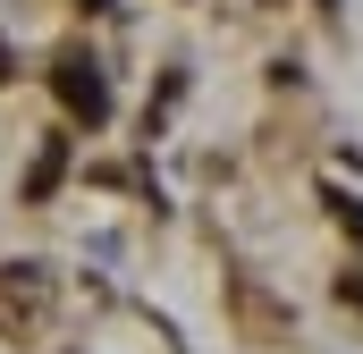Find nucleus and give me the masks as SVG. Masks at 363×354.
I'll use <instances>...</instances> for the list:
<instances>
[{"mask_svg":"<svg viewBox=\"0 0 363 354\" xmlns=\"http://www.w3.org/2000/svg\"><path fill=\"white\" fill-rule=\"evenodd\" d=\"M51 93H60V110H68L77 127H101V118H110V76L93 68L85 51H60V59H51Z\"/></svg>","mask_w":363,"mask_h":354,"instance_id":"1","label":"nucleus"},{"mask_svg":"<svg viewBox=\"0 0 363 354\" xmlns=\"http://www.w3.org/2000/svg\"><path fill=\"white\" fill-rule=\"evenodd\" d=\"M330 8H338V0H330Z\"/></svg>","mask_w":363,"mask_h":354,"instance_id":"7","label":"nucleus"},{"mask_svg":"<svg viewBox=\"0 0 363 354\" xmlns=\"http://www.w3.org/2000/svg\"><path fill=\"white\" fill-rule=\"evenodd\" d=\"M0 76H9V42H0Z\"/></svg>","mask_w":363,"mask_h":354,"instance_id":"5","label":"nucleus"},{"mask_svg":"<svg viewBox=\"0 0 363 354\" xmlns=\"http://www.w3.org/2000/svg\"><path fill=\"white\" fill-rule=\"evenodd\" d=\"M338 295H347V304H363V270H347V278H338Z\"/></svg>","mask_w":363,"mask_h":354,"instance_id":"3","label":"nucleus"},{"mask_svg":"<svg viewBox=\"0 0 363 354\" xmlns=\"http://www.w3.org/2000/svg\"><path fill=\"white\" fill-rule=\"evenodd\" d=\"M60 169H68V144H60V135H51V144H43V161H34V177H26V194H34V202H43V194H51V185H60Z\"/></svg>","mask_w":363,"mask_h":354,"instance_id":"2","label":"nucleus"},{"mask_svg":"<svg viewBox=\"0 0 363 354\" xmlns=\"http://www.w3.org/2000/svg\"><path fill=\"white\" fill-rule=\"evenodd\" d=\"M338 219H347V228H355V236H363V202H338Z\"/></svg>","mask_w":363,"mask_h":354,"instance_id":"4","label":"nucleus"},{"mask_svg":"<svg viewBox=\"0 0 363 354\" xmlns=\"http://www.w3.org/2000/svg\"><path fill=\"white\" fill-rule=\"evenodd\" d=\"M85 8H110V0H85Z\"/></svg>","mask_w":363,"mask_h":354,"instance_id":"6","label":"nucleus"}]
</instances>
